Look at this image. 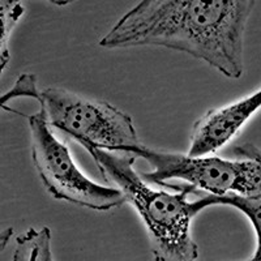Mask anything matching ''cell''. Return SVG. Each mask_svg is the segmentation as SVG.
<instances>
[{
	"instance_id": "1",
	"label": "cell",
	"mask_w": 261,
	"mask_h": 261,
	"mask_svg": "<svg viewBox=\"0 0 261 261\" xmlns=\"http://www.w3.org/2000/svg\"><path fill=\"white\" fill-rule=\"evenodd\" d=\"M252 0H144L105 34L106 48L160 46L190 54L228 79L244 72V32Z\"/></svg>"
},
{
	"instance_id": "4",
	"label": "cell",
	"mask_w": 261,
	"mask_h": 261,
	"mask_svg": "<svg viewBox=\"0 0 261 261\" xmlns=\"http://www.w3.org/2000/svg\"><path fill=\"white\" fill-rule=\"evenodd\" d=\"M51 128L71 136L80 145L128 153L143 145L132 118L107 102L69 90L46 88L36 99Z\"/></svg>"
},
{
	"instance_id": "10",
	"label": "cell",
	"mask_w": 261,
	"mask_h": 261,
	"mask_svg": "<svg viewBox=\"0 0 261 261\" xmlns=\"http://www.w3.org/2000/svg\"><path fill=\"white\" fill-rule=\"evenodd\" d=\"M41 89L37 85V77L34 74L24 73L18 76L16 80L15 85L12 86V89L7 92L2 98V106L7 103V101H12L15 98H33L37 99L38 98Z\"/></svg>"
},
{
	"instance_id": "3",
	"label": "cell",
	"mask_w": 261,
	"mask_h": 261,
	"mask_svg": "<svg viewBox=\"0 0 261 261\" xmlns=\"http://www.w3.org/2000/svg\"><path fill=\"white\" fill-rule=\"evenodd\" d=\"M235 160L204 155L191 157L181 153L161 151L143 145L130 149L136 157L143 158L151 170L144 174L148 183L165 186L179 180L197 192L218 196H261V149L253 144H237L231 149Z\"/></svg>"
},
{
	"instance_id": "8",
	"label": "cell",
	"mask_w": 261,
	"mask_h": 261,
	"mask_svg": "<svg viewBox=\"0 0 261 261\" xmlns=\"http://www.w3.org/2000/svg\"><path fill=\"white\" fill-rule=\"evenodd\" d=\"M217 197V205L231 206L238 209L249 220L256 232V249L252 257L246 261H261V196L257 197H242V196H223Z\"/></svg>"
},
{
	"instance_id": "6",
	"label": "cell",
	"mask_w": 261,
	"mask_h": 261,
	"mask_svg": "<svg viewBox=\"0 0 261 261\" xmlns=\"http://www.w3.org/2000/svg\"><path fill=\"white\" fill-rule=\"evenodd\" d=\"M260 107L261 89H258L239 101L206 111L193 124L187 154L204 157L218 151L239 134Z\"/></svg>"
},
{
	"instance_id": "7",
	"label": "cell",
	"mask_w": 261,
	"mask_h": 261,
	"mask_svg": "<svg viewBox=\"0 0 261 261\" xmlns=\"http://www.w3.org/2000/svg\"><path fill=\"white\" fill-rule=\"evenodd\" d=\"M12 261H54L50 228H29L18 235Z\"/></svg>"
},
{
	"instance_id": "5",
	"label": "cell",
	"mask_w": 261,
	"mask_h": 261,
	"mask_svg": "<svg viewBox=\"0 0 261 261\" xmlns=\"http://www.w3.org/2000/svg\"><path fill=\"white\" fill-rule=\"evenodd\" d=\"M25 118L30 130L33 165L54 199L98 212L113 211L125 204L119 188L90 180L76 166L68 146L55 137L41 109Z\"/></svg>"
},
{
	"instance_id": "9",
	"label": "cell",
	"mask_w": 261,
	"mask_h": 261,
	"mask_svg": "<svg viewBox=\"0 0 261 261\" xmlns=\"http://www.w3.org/2000/svg\"><path fill=\"white\" fill-rule=\"evenodd\" d=\"M25 12L24 6L20 2L3 0L0 2V21H2V38H0V60H2V73L7 68V64L11 60L9 51V37L15 29L16 24L21 20Z\"/></svg>"
},
{
	"instance_id": "11",
	"label": "cell",
	"mask_w": 261,
	"mask_h": 261,
	"mask_svg": "<svg viewBox=\"0 0 261 261\" xmlns=\"http://www.w3.org/2000/svg\"><path fill=\"white\" fill-rule=\"evenodd\" d=\"M225 261H228V260H225Z\"/></svg>"
},
{
	"instance_id": "2",
	"label": "cell",
	"mask_w": 261,
	"mask_h": 261,
	"mask_svg": "<svg viewBox=\"0 0 261 261\" xmlns=\"http://www.w3.org/2000/svg\"><path fill=\"white\" fill-rule=\"evenodd\" d=\"M105 179L122 191L125 202L136 209L148 232L154 261H197L199 247L191 234V222L200 212L217 205L213 195L191 201L196 191L187 184H165L174 192L151 188L134 169L135 157L83 145Z\"/></svg>"
}]
</instances>
